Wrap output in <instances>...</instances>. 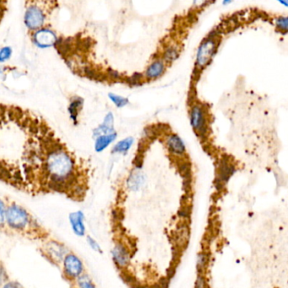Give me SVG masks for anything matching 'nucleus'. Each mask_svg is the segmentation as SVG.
Segmentation results:
<instances>
[{
    "label": "nucleus",
    "mask_w": 288,
    "mask_h": 288,
    "mask_svg": "<svg viewBox=\"0 0 288 288\" xmlns=\"http://www.w3.org/2000/svg\"><path fill=\"white\" fill-rule=\"evenodd\" d=\"M76 164L71 154L61 143H56L49 148L43 165V179L46 192H70L75 180Z\"/></svg>",
    "instance_id": "nucleus-1"
},
{
    "label": "nucleus",
    "mask_w": 288,
    "mask_h": 288,
    "mask_svg": "<svg viewBox=\"0 0 288 288\" xmlns=\"http://www.w3.org/2000/svg\"><path fill=\"white\" fill-rule=\"evenodd\" d=\"M220 41L221 37L219 34L215 31H212L206 36V38L203 39L202 43L198 46L196 56V69L197 71L203 70L211 64L217 52Z\"/></svg>",
    "instance_id": "nucleus-2"
},
{
    "label": "nucleus",
    "mask_w": 288,
    "mask_h": 288,
    "mask_svg": "<svg viewBox=\"0 0 288 288\" xmlns=\"http://www.w3.org/2000/svg\"><path fill=\"white\" fill-rule=\"evenodd\" d=\"M33 222V218L27 210L16 203L7 206L6 210V225L11 229L22 232L26 231Z\"/></svg>",
    "instance_id": "nucleus-3"
},
{
    "label": "nucleus",
    "mask_w": 288,
    "mask_h": 288,
    "mask_svg": "<svg viewBox=\"0 0 288 288\" xmlns=\"http://www.w3.org/2000/svg\"><path fill=\"white\" fill-rule=\"evenodd\" d=\"M63 273L67 280L74 282L85 273V265L81 258L73 252H69L62 261Z\"/></svg>",
    "instance_id": "nucleus-4"
},
{
    "label": "nucleus",
    "mask_w": 288,
    "mask_h": 288,
    "mask_svg": "<svg viewBox=\"0 0 288 288\" xmlns=\"http://www.w3.org/2000/svg\"><path fill=\"white\" fill-rule=\"evenodd\" d=\"M190 121L195 133L200 137H205L208 128V116L203 105H192L190 110Z\"/></svg>",
    "instance_id": "nucleus-5"
},
{
    "label": "nucleus",
    "mask_w": 288,
    "mask_h": 288,
    "mask_svg": "<svg viewBox=\"0 0 288 288\" xmlns=\"http://www.w3.org/2000/svg\"><path fill=\"white\" fill-rule=\"evenodd\" d=\"M46 21V15L37 6H29L24 15V24L30 31H36L43 28Z\"/></svg>",
    "instance_id": "nucleus-6"
},
{
    "label": "nucleus",
    "mask_w": 288,
    "mask_h": 288,
    "mask_svg": "<svg viewBox=\"0 0 288 288\" xmlns=\"http://www.w3.org/2000/svg\"><path fill=\"white\" fill-rule=\"evenodd\" d=\"M111 259L114 265L120 269H126L130 265L132 255L129 248L123 242L116 243L110 251Z\"/></svg>",
    "instance_id": "nucleus-7"
},
{
    "label": "nucleus",
    "mask_w": 288,
    "mask_h": 288,
    "mask_svg": "<svg viewBox=\"0 0 288 288\" xmlns=\"http://www.w3.org/2000/svg\"><path fill=\"white\" fill-rule=\"evenodd\" d=\"M59 41L56 35L50 29L41 28L34 31L32 35V42L34 45L41 49L49 48L56 46Z\"/></svg>",
    "instance_id": "nucleus-8"
},
{
    "label": "nucleus",
    "mask_w": 288,
    "mask_h": 288,
    "mask_svg": "<svg viewBox=\"0 0 288 288\" xmlns=\"http://www.w3.org/2000/svg\"><path fill=\"white\" fill-rule=\"evenodd\" d=\"M44 250L49 260L56 264H61L65 255L69 252L68 248L64 244L56 240H51L46 243Z\"/></svg>",
    "instance_id": "nucleus-9"
},
{
    "label": "nucleus",
    "mask_w": 288,
    "mask_h": 288,
    "mask_svg": "<svg viewBox=\"0 0 288 288\" xmlns=\"http://www.w3.org/2000/svg\"><path fill=\"white\" fill-rule=\"evenodd\" d=\"M84 214L81 211L71 212L69 216V223L74 235L78 237H84L86 235V227L84 223Z\"/></svg>",
    "instance_id": "nucleus-10"
},
{
    "label": "nucleus",
    "mask_w": 288,
    "mask_h": 288,
    "mask_svg": "<svg viewBox=\"0 0 288 288\" xmlns=\"http://www.w3.org/2000/svg\"><path fill=\"white\" fill-rule=\"evenodd\" d=\"M166 69V64L162 59H157L152 63L147 68L145 72V79L148 80H154V79L160 78Z\"/></svg>",
    "instance_id": "nucleus-11"
},
{
    "label": "nucleus",
    "mask_w": 288,
    "mask_h": 288,
    "mask_svg": "<svg viewBox=\"0 0 288 288\" xmlns=\"http://www.w3.org/2000/svg\"><path fill=\"white\" fill-rule=\"evenodd\" d=\"M166 146L168 151L175 155H182L186 153V145L183 140L176 134H170L167 137Z\"/></svg>",
    "instance_id": "nucleus-12"
},
{
    "label": "nucleus",
    "mask_w": 288,
    "mask_h": 288,
    "mask_svg": "<svg viewBox=\"0 0 288 288\" xmlns=\"http://www.w3.org/2000/svg\"><path fill=\"white\" fill-rule=\"evenodd\" d=\"M84 107V100L79 96H74L71 98L69 102V117L74 125L78 123L79 113L81 112L82 109Z\"/></svg>",
    "instance_id": "nucleus-13"
},
{
    "label": "nucleus",
    "mask_w": 288,
    "mask_h": 288,
    "mask_svg": "<svg viewBox=\"0 0 288 288\" xmlns=\"http://www.w3.org/2000/svg\"><path fill=\"white\" fill-rule=\"evenodd\" d=\"M144 182H145L144 175L142 173V171L139 170V168H137L128 177L127 184L131 191H137L143 187Z\"/></svg>",
    "instance_id": "nucleus-14"
},
{
    "label": "nucleus",
    "mask_w": 288,
    "mask_h": 288,
    "mask_svg": "<svg viewBox=\"0 0 288 288\" xmlns=\"http://www.w3.org/2000/svg\"><path fill=\"white\" fill-rule=\"evenodd\" d=\"M118 138V133H112L106 135L99 136L95 138L94 143V150L97 153H100L105 150L111 143Z\"/></svg>",
    "instance_id": "nucleus-15"
},
{
    "label": "nucleus",
    "mask_w": 288,
    "mask_h": 288,
    "mask_svg": "<svg viewBox=\"0 0 288 288\" xmlns=\"http://www.w3.org/2000/svg\"><path fill=\"white\" fill-rule=\"evenodd\" d=\"M235 172V167L227 161H222L218 169V181L221 183H226L230 176Z\"/></svg>",
    "instance_id": "nucleus-16"
},
{
    "label": "nucleus",
    "mask_w": 288,
    "mask_h": 288,
    "mask_svg": "<svg viewBox=\"0 0 288 288\" xmlns=\"http://www.w3.org/2000/svg\"><path fill=\"white\" fill-rule=\"evenodd\" d=\"M134 143V138L133 137L119 141L112 148V153H118V154H123L125 155L129 152L130 148L133 147Z\"/></svg>",
    "instance_id": "nucleus-17"
},
{
    "label": "nucleus",
    "mask_w": 288,
    "mask_h": 288,
    "mask_svg": "<svg viewBox=\"0 0 288 288\" xmlns=\"http://www.w3.org/2000/svg\"><path fill=\"white\" fill-rule=\"evenodd\" d=\"M74 288H98L91 276L86 272L74 280Z\"/></svg>",
    "instance_id": "nucleus-18"
},
{
    "label": "nucleus",
    "mask_w": 288,
    "mask_h": 288,
    "mask_svg": "<svg viewBox=\"0 0 288 288\" xmlns=\"http://www.w3.org/2000/svg\"><path fill=\"white\" fill-rule=\"evenodd\" d=\"M275 31L280 34H288V16H275L273 19Z\"/></svg>",
    "instance_id": "nucleus-19"
},
{
    "label": "nucleus",
    "mask_w": 288,
    "mask_h": 288,
    "mask_svg": "<svg viewBox=\"0 0 288 288\" xmlns=\"http://www.w3.org/2000/svg\"><path fill=\"white\" fill-rule=\"evenodd\" d=\"M180 50L176 46H169L164 50L163 54V60L166 64H170L178 59Z\"/></svg>",
    "instance_id": "nucleus-20"
},
{
    "label": "nucleus",
    "mask_w": 288,
    "mask_h": 288,
    "mask_svg": "<svg viewBox=\"0 0 288 288\" xmlns=\"http://www.w3.org/2000/svg\"><path fill=\"white\" fill-rule=\"evenodd\" d=\"M209 263V255L207 252L202 251L197 255V269L198 274H204Z\"/></svg>",
    "instance_id": "nucleus-21"
},
{
    "label": "nucleus",
    "mask_w": 288,
    "mask_h": 288,
    "mask_svg": "<svg viewBox=\"0 0 288 288\" xmlns=\"http://www.w3.org/2000/svg\"><path fill=\"white\" fill-rule=\"evenodd\" d=\"M109 96V99H110L114 105L118 108L125 107L127 105L129 104V100L128 98L124 97V96H122V95H119V94H108Z\"/></svg>",
    "instance_id": "nucleus-22"
},
{
    "label": "nucleus",
    "mask_w": 288,
    "mask_h": 288,
    "mask_svg": "<svg viewBox=\"0 0 288 288\" xmlns=\"http://www.w3.org/2000/svg\"><path fill=\"white\" fill-rule=\"evenodd\" d=\"M13 55V49L11 46H4L0 48V64H4L8 62Z\"/></svg>",
    "instance_id": "nucleus-23"
},
{
    "label": "nucleus",
    "mask_w": 288,
    "mask_h": 288,
    "mask_svg": "<svg viewBox=\"0 0 288 288\" xmlns=\"http://www.w3.org/2000/svg\"><path fill=\"white\" fill-rule=\"evenodd\" d=\"M87 244L89 245V247L94 252L98 254H103V250L100 244L97 242V240H94V238L88 235L86 237Z\"/></svg>",
    "instance_id": "nucleus-24"
},
{
    "label": "nucleus",
    "mask_w": 288,
    "mask_h": 288,
    "mask_svg": "<svg viewBox=\"0 0 288 288\" xmlns=\"http://www.w3.org/2000/svg\"><path fill=\"white\" fill-rule=\"evenodd\" d=\"M7 206L4 200L0 198V227H4L6 225V210Z\"/></svg>",
    "instance_id": "nucleus-25"
},
{
    "label": "nucleus",
    "mask_w": 288,
    "mask_h": 288,
    "mask_svg": "<svg viewBox=\"0 0 288 288\" xmlns=\"http://www.w3.org/2000/svg\"><path fill=\"white\" fill-rule=\"evenodd\" d=\"M195 288H207V280L204 274H198L197 275Z\"/></svg>",
    "instance_id": "nucleus-26"
},
{
    "label": "nucleus",
    "mask_w": 288,
    "mask_h": 288,
    "mask_svg": "<svg viewBox=\"0 0 288 288\" xmlns=\"http://www.w3.org/2000/svg\"><path fill=\"white\" fill-rule=\"evenodd\" d=\"M6 281H8V276L5 268L0 265V286L3 285Z\"/></svg>",
    "instance_id": "nucleus-27"
},
{
    "label": "nucleus",
    "mask_w": 288,
    "mask_h": 288,
    "mask_svg": "<svg viewBox=\"0 0 288 288\" xmlns=\"http://www.w3.org/2000/svg\"><path fill=\"white\" fill-rule=\"evenodd\" d=\"M2 288H24L20 283L17 281H6L3 285Z\"/></svg>",
    "instance_id": "nucleus-28"
},
{
    "label": "nucleus",
    "mask_w": 288,
    "mask_h": 288,
    "mask_svg": "<svg viewBox=\"0 0 288 288\" xmlns=\"http://www.w3.org/2000/svg\"><path fill=\"white\" fill-rule=\"evenodd\" d=\"M275 2H277L280 6H282L284 8L288 9V0H275Z\"/></svg>",
    "instance_id": "nucleus-29"
},
{
    "label": "nucleus",
    "mask_w": 288,
    "mask_h": 288,
    "mask_svg": "<svg viewBox=\"0 0 288 288\" xmlns=\"http://www.w3.org/2000/svg\"><path fill=\"white\" fill-rule=\"evenodd\" d=\"M235 0H222V5L223 6H228L234 3Z\"/></svg>",
    "instance_id": "nucleus-30"
},
{
    "label": "nucleus",
    "mask_w": 288,
    "mask_h": 288,
    "mask_svg": "<svg viewBox=\"0 0 288 288\" xmlns=\"http://www.w3.org/2000/svg\"><path fill=\"white\" fill-rule=\"evenodd\" d=\"M1 19H2V11H0V21H1Z\"/></svg>",
    "instance_id": "nucleus-31"
},
{
    "label": "nucleus",
    "mask_w": 288,
    "mask_h": 288,
    "mask_svg": "<svg viewBox=\"0 0 288 288\" xmlns=\"http://www.w3.org/2000/svg\"><path fill=\"white\" fill-rule=\"evenodd\" d=\"M198 1H201V0H194V2H198ZM202 1H203V0H202Z\"/></svg>",
    "instance_id": "nucleus-32"
},
{
    "label": "nucleus",
    "mask_w": 288,
    "mask_h": 288,
    "mask_svg": "<svg viewBox=\"0 0 288 288\" xmlns=\"http://www.w3.org/2000/svg\"><path fill=\"white\" fill-rule=\"evenodd\" d=\"M0 106H1V103H0Z\"/></svg>",
    "instance_id": "nucleus-33"
}]
</instances>
